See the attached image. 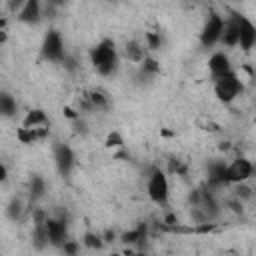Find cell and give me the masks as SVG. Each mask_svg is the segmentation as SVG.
<instances>
[{"label": "cell", "mask_w": 256, "mask_h": 256, "mask_svg": "<svg viewBox=\"0 0 256 256\" xmlns=\"http://www.w3.org/2000/svg\"><path fill=\"white\" fill-rule=\"evenodd\" d=\"M46 192V180L40 176V174H32L30 176V184H28V194H30V200L36 202L44 196Z\"/></svg>", "instance_id": "17"}, {"label": "cell", "mask_w": 256, "mask_h": 256, "mask_svg": "<svg viewBox=\"0 0 256 256\" xmlns=\"http://www.w3.org/2000/svg\"><path fill=\"white\" fill-rule=\"evenodd\" d=\"M16 100L12 98V94H8V92H2L0 94V114L4 116V118H12V116H16Z\"/></svg>", "instance_id": "20"}, {"label": "cell", "mask_w": 256, "mask_h": 256, "mask_svg": "<svg viewBox=\"0 0 256 256\" xmlns=\"http://www.w3.org/2000/svg\"><path fill=\"white\" fill-rule=\"evenodd\" d=\"M124 256H146L144 252H126Z\"/></svg>", "instance_id": "27"}, {"label": "cell", "mask_w": 256, "mask_h": 256, "mask_svg": "<svg viewBox=\"0 0 256 256\" xmlns=\"http://www.w3.org/2000/svg\"><path fill=\"white\" fill-rule=\"evenodd\" d=\"M122 144H124V140H122L120 132H116V130H112V132L108 134L106 142H104V146H106V148H120Z\"/></svg>", "instance_id": "26"}, {"label": "cell", "mask_w": 256, "mask_h": 256, "mask_svg": "<svg viewBox=\"0 0 256 256\" xmlns=\"http://www.w3.org/2000/svg\"><path fill=\"white\" fill-rule=\"evenodd\" d=\"M80 244H82V242L68 238V240H66V244H64L60 250H62V254H64V256H78V252H80Z\"/></svg>", "instance_id": "24"}, {"label": "cell", "mask_w": 256, "mask_h": 256, "mask_svg": "<svg viewBox=\"0 0 256 256\" xmlns=\"http://www.w3.org/2000/svg\"><path fill=\"white\" fill-rule=\"evenodd\" d=\"M254 174V164L248 160V158H244V156H238V158H234L228 166H226V180H228V184H244L250 176Z\"/></svg>", "instance_id": "6"}, {"label": "cell", "mask_w": 256, "mask_h": 256, "mask_svg": "<svg viewBox=\"0 0 256 256\" xmlns=\"http://www.w3.org/2000/svg\"><path fill=\"white\" fill-rule=\"evenodd\" d=\"M208 70H210L212 80H218V78H222V76L234 72L232 62H230L228 54H224V52H214V54L208 58Z\"/></svg>", "instance_id": "10"}, {"label": "cell", "mask_w": 256, "mask_h": 256, "mask_svg": "<svg viewBox=\"0 0 256 256\" xmlns=\"http://www.w3.org/2000/svg\"><path fill=\"white\" fill-rule=\"evenodd\" d=\"M108 256H124V254H120V252H112V254H108Z\"/></svg>", "instance_id": "28"}, {"label": "cell", "mask_w": 256, "mask_h": 256, "mask_svg": "<svg viewBox=\"0 0 256 256\" xmlns=\"http://www.w3.org/2000/svg\"><path fill=\"white\" fill-rule=\"evenodd\" d=\"M146 194L148 198L158 204V206H166L170 200V180L168 174L160 168H154L146 180Z\"/></svg>", "instance_id": "2"}, {"label": "cell", "mask_w": 256, "mask_h": 256, "mask_svg": "<svg viewBox=\"0 0 256 256\" xmlns=\"http://www.w3.org/2000/svg\"><path fill=\"white\" fill-rule=\"evenodd\" d=\"M22 126L24 128H36V130H50V118L46 116V112L42 108H32L22 118Z\"/></svg>", "instance_id": "13"}, {"label": "cell", "mask_w": 256, "mask_h": 256, "mask_svg": "<svg viewBox=\"0 0 256 256\" xmlns=\"http://www.w3.org/2000/svg\"><path fill=\"white\" fill-rule=\"evenodd\" d=\"M144 38H146V46H148L150 50H158V48L162 46V36H160V32H146Z\"/></svg>", "instance_id": "25"}, {"label": "cell", "mask_w": 256, "mask_h": 256, "mask_svg": "<svg viewBox=\"0 0 256 256\" xmlns=\"http://www.w3.org/2000/svg\"><path fill=\"white\" fill-rule=\"evenodd\" d=\"M46 234H48V242L50 246L62 248L66 244L68 236V220L64 216H48L46 220Z\"/></svg>", "instance_id": "7"}, {"label": "cell", "mask_w": 256, "mask_h": 256, "mask_svg": "<svg viewBox=\"0 0 256 256\" xmlns=\"http://www.w3.org/2000/svg\"><path fill=\"white\" fill-rule=\"evenodd\" d=\"M22 210H24V204H22V200L18 198V196H12L10 198V202H8V206H6V216L10 218V220H18L20 216H22Z\"/></svg>", "instance_id": "21"}, {"label": "cell", "mask_w": 256, "mask_h": 256, "mask_svg": "<svg viewBox=\"0 0 256 256\" xmlns=\"http://www.w3.org/2000/svg\"><path fill=\"white\" fill-rule=\"evenodd\" d=\"M48 136V130H36V128H24L20 126L16 130V138L20 144H34L38 140H44Z\"/></svg>", "instance_id": "15"}, {"label": "cell", "mask_w": 256, "mask_h": 256, "mask_svg": "<svg viewBox=\"0 0 256 256\" xmlns=\"http://www.w3.org/2000/svg\"><path fill=\"white\" fill-rule=\"evenodd\" d=\"M90 64L92 68L100 74V76H112L118 70V48L116 42L112 38H102L98 44H94L88 52Z\"/></svg>", "instance_id": "1"}, {"label": "cell", "mask_w": 256, "mask_h": 256, "mask_svg": "<svg viewBox=\"0 0 256 256\" xmlns=\"http://www.w3.org/2000/svg\"><path fill=\"white\" fill-rule=\"evenodd\" d=\"M16 20L22 24H38L42 20V6L38 0H26L22 2V8L16 12Z\"/></svg>", "instance_id": "11"}, {"label": "cell", "mask_w": 256, "mask_h": 256, "mask_svg": "<svg viewBox=\"0 0 256 256\" xmlns=\"http://www.w3.org/2000/svg\"><path fill=\"white\" fill-rule=\"evenodd\" d=\"M240 42V12H232L226 18V26L220 38V44L226 48H234Z\"/></svg>", "instance_id": "9"}, {"label": "cell", "mask_w": 256, "mask_h": 256, "mask_svg": "<svg viewBox=\"0 0 256 256\" xmlns=\"http://www.w3.org/2000/svg\"><path fill=\"white\" fill-rule=\"evenodd\" d=\"M54 166L62 178H68L72 174V170L76 166V158L68 144H64V142L54 144Z\"/></svg>", "instance_id": "8"}, {"label": "cell", "mask_w": 256, "mask_h": 256, "mask_svg": "<svg viewBox=\"0 0 256 256\" xmlns=\"http://www.w3.org/2000/svg\"><path fill=\"white\" fill-rule=\"evenodd\" d=\"M158 72H160L158 60H154L152 56H146V58L142 60V64H140V74H142V76H156Z\"/></svg>", "instance_id": "22"}, {"label": "cell", "mask_w": 256, "mask_h": 256, "mask_svg": "<svg viewBox=\"0 0 256 256\" xmlns=\"http://www.w3.org/2000/svg\"><path fill=\"white\" fill-rule=\"evenodd\" d=\"M82 244L90 250H100L104 246V238L100 234H94V232H86L84 238H82Z\"/></svg>", "instance_id": "23"}, {"label": "cell", "mask_w": 256, "mask_h": 256, "mask_svg": "<svg viewBox=\"0 0 256 256\" xmlns=\"http://www.w3.org/2000/svg\"><path fill=\"white\" fill-rule=\"evenodd\" d=\"M238 46L244 52H250L256 46V24L244 14H240V42H238Z\"/></svg>", "instance_id": "12"}, {"label": "cell", "mask_w": 256, "mask_h": 256, "mask_svg": "<svg viewBox=\"0 0 256 256\" xmlns=\"http://www.w3.org/2000/svg\"><path fill=\"white\" fill-rule=\"evenodd\" d=\"M120 240H122L124 244H128V246H138V244H142V242L146 240V224H138L136 228L126 230V232L120 236Z\"/></svg>", "instance_id": "16"}, {"label": "cell", "mask_w": 256, "mask_h": 256, "mask_svg": "<svg viewBox=\"0 0 256 256\" xmlns=\"http://www.w3.org/2000/svg\"><path fill=\"white\" fill-rule=\"evenodd\" d=\"M84 108H88V110H106V108H108V98H106V94H102V92H98V90L90 92V94L86 96Z\"/></svg>", "instance_id": "19"}, {"label": "cell", "mask_w": 256, "mask_h": 256, "mask_svg": "<svg viewBox=\"0 0 256 256\" xmlns=\"http://www.w3.org/2000/svg\"><path fill=\"white\" fill-rule=\"evenodd\" d=\"M242 90H244V86H242V80L236 72H230V74L214 80V96L222 104L234 102L242 94Z\"/></svg>", "instance_id": "4"}, {"label": "cell", "mask_w": 256, "mask_h": 256, "mask_svg": "<svg viewBox=\"0 0 256 256\" xmlns=\"http://www.w3.org/2000/svg\"><path fill=\"white\" fill-rule=\"evenodd\" d=\"M226 166H228V164L222 162V160H212V162H208V168H206L208 186L216 188V186L228 184V180H226Z\"/></svg>", "instance_id": "14"}, {"label": "cell", "mask_w": 256, "mask_h": 256, "mask_svg": "<svg viewBox=\"0 0 256 256\" xmlns=\"http://www.w3.org/2000/svg\"><path fill=\"white\" fill-rule=\"evenodd\" d=\"M124 56H126L130 62H136V64H142V60L146 58L144 48H142L140 42H136V40L126 42V46H124Z\"/></svg>", "instance_id": "18"}, {"label": "cell", "mask_w": 256, "mask_h": 256, "mask_svg": "<svg viewBox=\"0 0 256 256\" xmlns=\"http://www.w3.org/2000/svg\"><path fill=\"white\" fill-rule=\"evenodd\" d=\"M224 26H226V18L218 12H210L202 24V30H200V44L204 48H214L220 38H222V32H224Z\"/></svg>", "instance_id": "5"}, {"label": "cell", "mask_w": 256, "mask_h": 256, "mask_svg": "<svg viewBox=\"0 0 256 256\" xmlns=\"http://www.w3.org/2000/svg\"><path fill=\"white\" fill-rule=\"evenodd\" d=\"M40 56L46 60V62H52V64H62L66 60V48H64V40L60 36L58 30L50 28L44 38H42V44H40Z\"/></svg>", "instance_id": "3"}]
</instances>
